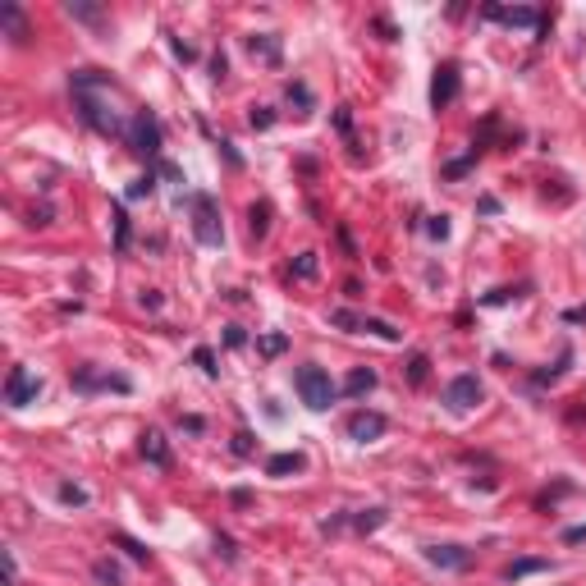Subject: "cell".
I'll list each match as a JSON object with an SVG mask.
<instances>
[{"label": "cell", "instance_id": "cell-42", "mask_svg": "<svg viewBox=\"0 0 586 586\" xmlns=\"http://www.w3.org/2000/svg\"><path fill=\"white\" fill-rule=\"evenodd\" d=\"M225 69H229V65H225V56H216V60H211V78H216V83L225 78Z\"/></svg>", "mask_w": 586, "mask_h": 586}, {"label": "cell", "instance_id": "cell-3", "mask_svg": "<svg viewBox=\"0 0 586 586\" xmlns=\"http://www.w3.org/2000/svg\"><path fill=\"white\" fill-rule=\"evenodd\" d=\"M193 238L202 248H220L225 243V225H220V206L211 193H193Z\"/></svg>", "mask_w": 586, "mask_h": 586}, {"label": "cell", "instance_id": "cell-21", "mask_svg": "<svg viewBox=\"0 0 586 586\" xmlns=\"http://www.w3.org/2000/svg\"><path fill=\"white\" fill-rule=\"evenodd\" d=\"M92 577L105 582V586H124V573L111 564V559H96V564H92Z\"/></svg>", "mask_w": 586, "mask_h": 586}, {"label": "cell", "instance_id": "cell-13", "mask_svg": "<svg viewBox=\"0 0 586 586\" xmlns=\"http://www.w3.org/2000/svg\"><path fill=\"white\" fill-rule=\"evenodd\" d=\"M0 23H5V33H10V42H28V19H23V10L19 5H0Z\"/></svg>", "mask_w": 586, "mask_h": 586}, {"label": "cell", "instance_id": "cell-5", "mask_svg": "<svg viewBox=\"0 0 586 586\" xmlns=\"http://www.w3.org/2000/svg\"><path fill=\"white\" fill-rule=\"evenodd\" d=\"M37 394H42V381L33 376L28 366H10V376H5V404L10 408H28L37 404Z\"/></svg>", "mask_w": 586, "mask_h": 586}, {"label": "cell", "instance_id": "cell-24", "mask_svg": "<svg viewBox=\"0 0 586 586\" xmlns=\"http://www.w3.org/2000/svg\"><path fill=\"white\" fill-rule=\"evenodd\" d=\"M353 527H358V531H376V527H385V509H366V513H358Z\"/></svg>", "mask_w": 586, "mask_h": 586}, {"label": "cell", "instance_id": "cell-8", "mask_svg": "<svg viewBox=\"0 0 586 586\" xmlns=\"http://www.w3.org/2000/svg\"><path fill=\"white\" fill-rule=\"evenodd\" d=\"M73 389H83V394H92V389H115V394H128L133 385H128V376H111V371L78 366V371H73Z\"/></svg>", "mask_w": 586, "mask_h": 586}, {"label": "cell", "instance_id": "cell-34", "mask_svg": "<svg viewBox=\"0 0 586 586\" xmlns=\"http://www.w3.org/2000/svg\"><path fill=\"white\" fill-rule=\"evenodd\" d=\"M234 454H238V459H248V454H252V436H248V431H238V436H234Z\"/></svg>", "mask_w": 586, "mask_h": 586}, {"label": "cell", "instance_id": "cell-15", "mask_svg": "<svg viewBox=\"0 0 586 586\" xmlns=\"http://www.w3.org/2000/svg\"><path fill=\"white\" fill-rule=\"evenodd\" d=\"M371 389H376V371H371V366H358V371H349V381H343V394L362 398V394H371Z\"/></svg>", "mask_w": 586, "mask_h": 586}, {"label": "cell", "instance_id": "cell-26", "mask_svg": "<svg viewBox=\"0 0 586 586\" xmlns=\"http://www.w3.org/2000/svg\"><path fill=\"white\" fill-rule=\"evenodd\" d=\"M115 248H120V252H128V216H124L120 206H115Z\"/></svg>", "mask_w": 586, "mask_h": 586}, {"label": "cell", "instance_id": "cell-44", "mask_svg": "<svg viewBox=\"0 0 586 586\" xmlns=\"http://www.w3.org/2000/svg\"><path fill=\"white\" fill-rule=\"evenodd\" d=\"M564 321H568V326H577V321H586V307H573V312H564Z\"/></svg>", "mask_w": 586, "mask_h": 586}, {"label": "cell", "instance_id": "cell-20", "mask_svg": "<svg viewBox=\"0 0 586 586\" xmlns=\"http://www.w3.org/2000/svg\"><path fill=\"white\" fill-rule=\"evenodd\" d=\"M248 229H252V238H257V243H261V238H266V229H271V202H257L252 211H248Z\"/></svg>", "mask_w": 586, "mask_h": 586}, {"label": "cell", "instance_id": "cell-40", "mask_svg": "<svg viewBox=\"0 0 586 586\" xmlns=\"http://www.w3.org/2000/svg\"><path fill=\"white\" fill-rule=\"evenodd\" d=\"M19 582V564H14V554L5 550V586H14Z\"/></svg>", "mask_w": 586, "mask_h": 586}, {"label": "cell", "instance_id": "cell-25", "mask_svg": "<svg viewBox=\"0 0 586 586\" xmlns=\"http://www.w3.org/2000/svg\"><path fill=\"white\" fill-rule=\"evenodd\" d=\"M115 545H124L128 559H138V564H147V559H151V550H147L143 541H133V536H115Z\"/></svg>", "mask_w": 586, "mask_h": 586}, {"label": "cell", "instance_id": "cell-2", "mask_svg": "<svg viewBox=\"0 0 586 586\" xmlns=\"http://www.w3.org/2000/svg\"><path fill=\"white\" fill-rule=\"evenodd\" d=\"M293 385H298L303 404H307L312 413H326V408L335 404V381H330V371H326V366H316V362L298 366V376H293Z\"/></svg>", "mask_w": 586, "mask_h": 586}, {"label": "cell", "instance_id": "cell-17", "mask_svg": "<svg viewBox=\"0 0 586 586\" xmlns=\"http://www.w3.org/2000/svg\"><path fill=\"white\" fill-rule=\"evenodd\" d=\"M545 568H550V559H513V564L504 568V577H509V582H522V577L545 573Z\"/></svg>", "mask_w": 586, "mask_h": 586}, {"label": "cell", "instance_id": "cell-1", "mask_svg": "<svg viewBox=\"0 0 586 586\" xmlns=\"http://www.w3.org/2000/svg\"><path fill=\"white\" fill-rule=\"evenodd\" d=\"M69 88H73V101H78V120H83L92 133H101V138H124V115L115 111V83H111V73H101V69H78L69 78Z\"/></svg>", "mask_w": 586, "mask_h": 586}, {"label": "cell", "instance_id": "cell-14", "mask_svg": "<svg viewBox=\"0 0 586 586\" xmlns=\"http://www.w3.org/2000/svg\"><path fill=\"white\" fill-rule=\"evenodd\" d=\"M307 459L293 449V454H275V459H266V476H293V472H303Z\"/></svg>", "mask_w": 586, "mask_h": 586}, {"label": "cell", "instance_id": "cell-18", "mask_svg": "<svg viewBox=\"0 0 586 586\" xmlns=\"http://www.w3.org/2000/svg\"><path fill=\"white\" fill-rule=\"evenodd\" d=\"M362 330L376 335V339H385V343H398V339H404V330L389 326V321H381V316H362Z\"/></svg>", "mask_w": 586, "mask_h": 586}, {"label": "cell", "instance_id": "cell-29", "mask_svg": "<svg viewBox=\"0 0 586 586\" xmlns=\"http://www.w3.org/2000/svg\"><path fill=\"white\" fill-rule=\"evenodd\" d=\"M151 193H156V179H151V174L133 179V189H128V197H151Z\"/></svg>", "mask_w": 586, "mask_h": 586}, {"label": "cell", "instance_id": "cell-39", "mask_svg": "<svg viewBox=\"0 0 586 586\" xmlns=\"http://www.w3.org/2000/svg\"><path fill=\"white\" fill-rule=\"evenodd\" d=\"M225 343H229V349H243V343H248V335L238 330V326H229V330H225Z\"/></svg>", "mask_w": 586, "mask_h": 586}, {"label": "cell", "instance_id": "cell-36", "mask_svg": "<svg viewBox=\"0 0 586 586\" xmlns=\"http://www.w3.org/2000/svg\"><path fill=\"white\" fill-rule=\"evenodd\" d=\"M179 426H183L189 436H202V431H206V421H202V417H193V413H189V417H179Z\"/></svg>", "mask_w": 586, "mask_h": 586}, {"label": "cell", "instance_id": "cell-32", "mask_svg": "<svg viewBox=\"0 0 586 586\" xmlns=\"http://www.w3.org/2000/svg\"><path fill=\"white\" fill-rule=\"evenodd\" d=\"M426 234H431V238H449V220L444 216H431V220H426Z\"/></svg>", "mask_w": 586, "mask_h": 586}, {"label": "cell", "instance_id": "cell-6", "mask_svg": "<svg viewBox=\"0 0 586 586\" xmlns=\"http://www.w3.org/2000/svg\"><path fill=\"white\" fill-rule=\"evenodd\" d=\"M482 381H476V376H454V381H449V389H444V404L449 408H454V413H472L476 404H482Z\"/></svg>", "mask_w": 586, "mask_h": 586}, {"label": "cell", "instance_id": "cell-19", "mask_svg": "<svg viewBox=\"0 0 586 586\" xmlns=\"http://www.w3.org/2000/svg\"><path fill=\"white\" fill-rule=\"evenodd\" d=\"M248 50L261 56L266 65H280V37H248Z\"/></svg>", "mask_w": 586, "mask_h": 586}, {"label": "cell", "instance_id": "cell-38", "mask_svg": "<svg viewBox=\"0 0 586 586\" xmlns=\"http://www.w3.org/2000/svg\"><path fill=\"white\" fill-rule=\"evenodd\" d=\"M138 303H143L147 312H156V307H161V293H156V289H143V293H138Z\"/></svg>", "mask_w": 586, "mask_h": 586}, {"label": "cell", "instance_id": "cell-31", "mask_svg": "<svg viewBox=\"0 0 586 586\" xmlns=\"http://www.w3.org/2000/svg\"><path fill=\"white\" fill-rule=\"evenodd\" d=\"M60 499H65V504H88V490H83V486H69V482H65V486H60Z\"/></svg>", "mask_w": 586, "mask_h": 586}, {"label": "cell", "instance_id": "cell-22", "mask_svg": "<svg viewBox=\"0 0 586 586\" xmlns=\"http://www.w3.org/2000/svg\"><path fill=\"white\" fill-rule=\"evenodd\" d=\"M316 271H321V261H316V252H303L298 261H293V280H316Z\"/></svg>", "mask_w": 586, "mask_h": 586}, {"label": "cell", "instance_id": "cell-16", "mask_svg": "<svg viewBox=\"0 0 586 586\" xmlns=\"http://www.w3.org/2000/svg\"><path fill=\"white\" fill-rule=\"evenodd\" d=\"M65 14H69V19H78V23H105V10H101V5H92V0H69Z\"/></svg>", "mask_w": 586, "mask_h": 586}, {"label": "cell", "instance_id": "cell-35", "mask_svg": "<svg viewBox=\"0 0 586 586\" xmlns=\"http://www.w3.org/2000/svg\"><path fill=\"white\" fill-rule=\"evenodd\" d=\"M261 353H271V358L284 353V335H266V339H261Z\"/></svg>", "mask_w": 586, "mask_h": 586}, {"label": "cell", "instance_id": "cell-12", "mask_svg": "<svg viewBox=\"0 0 586 586\" xmlns=\"http://www.w3.org/2000/svg\"><path fill=\"white\" fill-rule=\"evenodd\" d=\"M138 449H143V459H147L151 467H170V463H174V459H170V440H166L161 431H143V444H138Z\"/></svg>", "mask_w": 586, "mask_h": 586}, {"label": "cell", "instance_id": "cell-37", "mask_svg": "<svg viewBox=\"0 0 586 586\" xmlns=\"http://www.w3.org/2000/svg\"><path fill=\"white\" fill-rule=\"evenodd\" d=\"M50 220H56V211H50V206H37V211H33V220H28V225H37V229H46Z\"/></svg>", "mask_w": 586, "mask_h": 586}, {"label": "cell", "instance_id": "cell-9", "mask_svg": "<svg viewBox=\"0 0 586 586\" xmlns=\"http://www.w3.org/2000/svg\"><path fill=\"white\" fill-rule=\"evenodd\" d=\"M482 14L490 23H504V28H536L541 23V10H531V5H486Z\"/></svg>", "mask_w": 586, "mask_h": 586}, {"label": "cell", "instance_id": "cell-28", "mask_svg": "<svg viewBox=\"0 0 586 586\" xmlns=\"http://www.w3.org/2000/svg\"><path fill=\"white\" fill-rule=\"evenodd\" d=\"M289 101H298V115L312 111V92H307L303 83H289Z\"/></svg>", "mask_w": 586, "mask_h": 586}, {"label": "cell", "instance_id": "cell-41", "mask_svg": "<svg viewBox=\"0 0 586 586\" xmlns=\"http://www.w3.org/2000/svg\"><path fill=\"white\" fill-rule=\"evenodd\" d=\"M564 541H568V545H577V541H586V522H582V527H568V531H564Z\"/></svg>", "mask_w": 586, "mask_h": 586}, {"label": "cell", "instance_id": "cell-10", "mask_svg": "<svg viewBox=\"0 0 586 586\" xmlns=\"http://www.w3.org/2000/svg\"><path fill=\"white\" fill-rule=\"evenodd\" d=\"M459 101V65H440L431 78V105L436 111H449Z\"/></svg>", "mask_w": 586, "mask_h": 586}, {"label": "cell", "instance_id": "cell-23", "mask_svg": "<svg viewBox=\"0 0 586 586\" xmlns=\"http://www.w3.org/2000/svg\"><path fill=\"white\" fill-rule=\"evenodd\" d=\"M426 376H431V358L413 353V362H408V385H426Z\"/></svg>", "mask_w": 586, "mask_h": 586}, {"label": "cell", "instance_id": "cell-27", "mask_svg": "<svg viewBox=\"0 0 586 586\" xmlns=\"http://www.w3.org/2000/svg\"><path fill=\"white\" fill-rule=\"evenodd\" d=\"M248 124H252V128H271V124H275V111H271V105H252Z\"/></svg>", "mask_w": 586, "mask_h": 586}, {"label": "cell", "instance_id": "cell-43", "mask_svg": "<svg viewBox=\"0 0 586 586\" xmlns=\"http://www.w3.org/2000/svg\"><path fill=\"white\" fill-rule=\"evenodd\" d=\"M216 550H220L225 559H234V541H229V536H216Z\"/></svg>", "mask_w": 586, "mask_h": 586}, {"label": "cell", "instance_id": "cell-7", "mask_svg": "<svg viewBox=\"0 0 586 586\" xmlns=\"http://www.w3.org/2000/svg\"><path fill=\"white\" fill-rule=\"evenodd\" d=\"M389 431V421H385V413H371V408H358L353 417H349V440H358V444H371V440H381Z\"/></svg>", "mask_w": 586, "mask_h": 586}, {"label": "cell", "instance_id": "cell-30", "mask_svg": "<svg viewBox=\"0 0 586 586\" xmlns=\"http://www.w3.org/2000/svg\"><path fill=\"white\" fill-rule=\"evenodd\" d=\"M193 362L206 371V376H216V371H220V366H216V353H211V349H197V353H193Z\"/></svg>", "mask_w": 586, "mask_h": 586}, {"label": "cell", "instance_id": "cell-11", "mask_svg": "<svg viewBox=\"0 0 586 586\" xmlns=\"http://www.w3.org/2000/svg\"><path fill=\"white\" fill-rule=\"evenodd\" d=\"M426 559H431L436 568H449V573H463V568H472V550L467 545H426Z\"/></svg>", "mask_w": 586, "mask_h": 586}, {"label": "cell", "instance_id": "cell-33", "mask_svg": "<svg viewBox=\"0 0 586 586\" xmlns=\"http://www.w3.org/2000/svg\"><path fill=\"white\" fill-rule=\"evenodd\" d=\"M170 50H174V56H179V60H183V65H189V60H197V50H193V46H189V42H179V37H174V42H170Z\"/></svg>", "mask_w": 586, "mask_h": 586}, {"label": "cell", "instance_id": "cell-4", "mask_svg": "<svg viewBox=\"0 0 586 586\" xmlns=\"http://www.w3.org/2000/svg\"><path fill=\"white\" fill-rule=\"evenodd\" d=\"M128 151L133 156H147V161L161 156V120H156L151 111L133 115V124H128Z\"/></svg>", "mask_w": 586, "mask_h": 586}]
</instances>
